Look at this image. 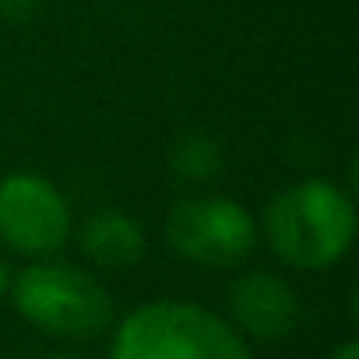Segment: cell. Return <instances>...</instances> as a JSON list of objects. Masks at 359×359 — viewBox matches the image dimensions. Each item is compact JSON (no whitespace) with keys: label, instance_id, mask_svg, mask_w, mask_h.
<instances>
[{"label":"cell","instance_id":"obj_1","mask_svg":"<svg viewBox=\"0 0 359 359\" xmlns=\"http://www.w3.org/2000/svg\"><path fill=\"white\" fill-rule=\"evenodd\" d=\"M257 229L282 264L324 271L338 264L355 240V205L348 191L313 176L275 194Z\"/></svg>","mask_w":359,"mask_h":359},{"label":"cell","instance_id":"obj_2","mask_svg":"<svg viewBox=\"0 0 359 359\" xmlns=\"http://www.w3.org/2000/svg\"><path fill=\"white\" fill-rule=\"evenodd\" d=\"M109 359H254V352L215 310L187 299H151L116 324Z\"/></svg>","mask_w":359,"mask_h":359},{"label":"cell","instance_id":"obj_3","mask_svg":"<svg viewBox=\"0 0 359 359\" xmlns=\"http://www.w3.org/2000/svg\"><path fill=\"white\" fill-rule=\"evenodd\" d=\"M15 310L39 331L57 338H95L113 324V296L106 285L71 261H36L11 275Z\"/></svg>","mask_w":359,"mask_h":359},{"label":"cell","instance_id":"obj_4","mask_svg":"<svg viewBox=\"0 0 359 359\" xmlns=\"http://www.w3.org/2000/svg\"><path fill=\"white\" fill-rule=\"evenodd\" d=\"M165 240L176 257L201 268H236L243 264L257 240V219L233 198H184L165 215Z\"/></svg>","mask_w":359,"mask_h":359},{"label":"cell","instance_id":"obj_5","mask_svg":"<svg viewBox=\"0 0 359 359\" xmlns=\"http://www.w3.org/2000/svg\"><path fill=\"white\" fill-rule=\"evenodd\" d=\"M71 236V208L57 184L36 172L0 180V240L22 257H50Z\"/></svg>","mask_w":359,"mask_h":359},{"label":"cell","instance_id":"obj_6","mask_svg":"<svg viewBox=\"0 0 359 359\" xmlns=\"http://www.w3.org/2000/svg\"><path fill=\"white\" fill-rule=\"evenodd\" d=\"M229 324L254 341H282L299 324V296L275 271H247L229 285Z\"/></svg>","mask_w":359,"mask_h":359},{"label":"cell","instance_id":"obj_7","mask_svg":"<svg viewBox=\"0 0 359 359\" xmlns=\"http://www.w3.org/2000/svg\"><path fill=\"white\" fill-rule=\"evenodd\" d=\"M144 229L120 208H99L81 226V250L106 271H127L144 257Z\"/></svg>","mask_w":359,"mask_h":359},{"label":"cell","instance_id":"obj_8","mask_svg":"<svg viewBox=\"0 0 359 359\" xmlns=\"http://www.w3.org/2000/svg\"><path fill=\"white\" fill-rule=\"evenodd\" d=\"M172 172L180 180H212L222 172V144L212 137V134H184L176 144H172Z\"/></svg>","mask_w":359,"mask_h":359},{"label":"cell","instance_id":"obj_9","mask_svg":"<svg viewBox=\"0 0 359 359\" xmlns=\"http://www.w3.org/2000/svg\"><path fill=\"white\" fill-rule=\"evenodd\" d=\"M43 8V0H0V15L11 22H29Z\"/></svg>","mask_w":359,"mask_h":359},{"label":"cell","instance_id":"obj_10","mask_svg":"<svg viewBox=\"0 0 359 359\" xmlns=\"http://www.w3.org/2000/svg\"><path fill=\"white\" fill-rule=\"evenodd\" d=\"M324 359H359V341H352V338H348V341L334 345V348H331Z\"/></svg>","mask_w":359,"mask_h":359},{"label":"cell","instance_id":"obj_11","mask_svg":"<svg viewBox=\"0 0 359 359\" xmlns=\"http://www.w3.org/2000/svg\"><path fill=\"white\" fill-rule=\"evenodd\" d=\"M8 289H11V268H8L4 261H0V299L8 296Z\"/></svg>","mask_w":359,"mask_h":359},{"label":"cell","instance_id":"obj_12","mask_svg":"<svg viewBox=\"0 0 359 359\" xmlns=\"http://www.w3.org/2000/svg\"><path fill=\"white\" fill-rule=\"evenodd\" d=\"M43 359H74V355H64V352H57V355H43Z\"/></svg>","mask_w":359,"mask_h":359},{"label":"cell","instance_id":"obj_13","mask_svg":"<svg viewBox=\"0 0 359 359\" xmlns=\"http://www.w3.org/2000/svg\"><path fill=\"white\" fill-rule=\"evenodd\" d=\"M0 359H4V355H0Z\"/></svg>","mask_w":359,"mask_h":359}]
</instances>
